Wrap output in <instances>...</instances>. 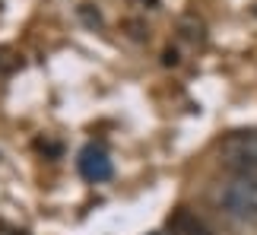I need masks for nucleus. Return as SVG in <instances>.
Masks as SVG:
<instances>
[{"label": "nucleus", "mask_w": 257, "mask_h": 235, "mask_svg": "<svg viewBox=\"0 0 257 235\" xmlns=\"http://www.w3.org/2000/svg\"><path fill=\"white\" fill-rule=\"evenodd\" d=\"M219 159L235 175H257V127L229 131L219 140Z\"/></svg>", "instance_id": "nucleus-1"}, {"label": "nucleus", "mask_w": 257, "mask_h": 235, "mask_svg": "<svg viewBox=\"0 0 257 235\" xmlns=\"http://www.w3.org/2000/svg\"><path fill=\"white\" fill-rule=\"evenodd\" d=\"M222 210L244 226H257V175H238L222 188Z\"/></svg>", "instance_id": "nucleus-2"}, {"label": "nucleus", "mask_w": 257, "mask_h": 235, "mask_svg": "<svg viewBox=\"0 0 257 235\" xmlns=\"http://www.w3.org/2000/svg\"><path fill=\"white\" fill-rule=\"evenodd\" d=\"M0 235H26L23 229H13V226H7V222H0Z\"/></svg>", "instance_id": "nucleus-5"}, {"label": "nucleus", "mask_w": 257, "mask_h": 235, "mask_svg": "<svg viewBox=\"0 0 257 235\" xmlns=\"http://www.w3.org/2000/svg\"><path fill=\"white\" fill-rule=\"evenodd\" d=\"M111 156L105 153V146L89 143L86 150L80 153V175L86 181H108L111 178Z\"/></svg>", "instance_id": "nucleus-3"}, {"label": "nucleus", "mask_w": 257, "mask_h": 235, "mask_svg": "<svg viewBox=\"0 0 257 235\" xmlns=\"http://www.w3.org/2000/svg\"><path fill=\"white\" fill-rule=\"evenodd\" d=\"M156 235H162V232H156Z\"/></svg>", "instance_id": "nucleus-6"}, {"label": "nucleus", "mask_w": 257, "mask_h": 235, "mask_svg": "<svg viewBox=\"0 0 257 235\" xmlns=\"http://www.w3.org/2000/svg\"><path fill=\"white\" fill-rule=\"evenodd\" d=\"M169 232L172 235H210V229L203 226V219H197L187 210H178L175 216H169Z\"/></svg>", "instance_id": "nucleus-4"}]
</instances>
